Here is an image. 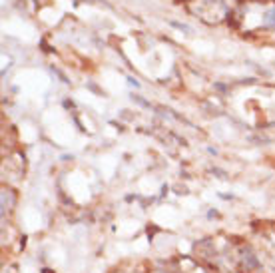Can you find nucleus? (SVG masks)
<instances>
[{"label": "nucleus", "instance_id": "nucleus-1", "mask_svg": "<svg viewBox=\"0 0 275 273\" xmlns=\"http://www.w3.org/2000/svg\"><path fill=\"white\" fill-rule=\"evenodd\" d=\"M265 24L271 26V28H275V6L267 10V14H265Z\"/></svg>", "mask_w": 275, "mask_h": 273}]
</instances>
